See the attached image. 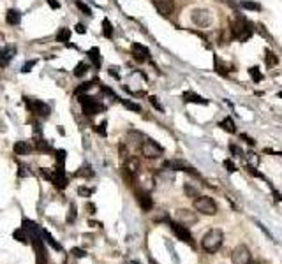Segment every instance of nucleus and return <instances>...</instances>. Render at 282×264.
I'll return each mask as SVG.
<instances>
[{"mask_svg": "<svg viewBox=\"0 0 282 264\" xmlns=\"http://www.w3.org/2000/svg\"><path fill=\"white\" fill-rule=\"evenodd\" d=\"M78 194L83 196V198H90L94 194V189H87V187H80L78 189Z\"/></svg>", "mask_w": 282, "mask_h": 264, "instance_id": "obj_35", "label": "nucleus"}, {"mask_svg": "<svg viewBox=\"0 0 282 264\" xmlns=\"http://www.w3.org/2000/svg\"><path fill=\"white\" fill-rule=\"evenodd\" d=\"M90 88H92V83H82V86H78L74 93H76V97H78V95H83L85 92H89Z\"/></svg>", "mask_w": 282, "mask_h": 264, "instance_id": "obj_33", "label": "nucleus"}, {"mask_svg": "<svg viewBox=\"0 0 282 264\" xmlns=\"http://www.w3.org/2000/svg\"><path fill=\"white\" fill-rule=\"evenodd\" d=\"M249 264H259V263H254V261H251V263H249Z\"/></svg>", "mask_w": 282, "mask_h": 264, "instance_id": "obj_51", "label": "nucleus"}, {"mask_svg": "<svg viewBox=\"0 0 282 264\" xmlns=\"http://www.w3.org/2000/svg\"><path fill=\"white\" fill-rule=\"evenodd\" d=\"M279 97H282V92H281V93H279Z\"/></svg>", "mask_w": 282, "mask_h": 264, "instance_id": "obj_52", "label": "nucleus"}, {"mask_svg": "<svg viewBox=\"0 0 282 264\" xmlns=\"http://www.w3.org/2000/svg\"><path fill=\"white\" fill-rule=\"evenodd\" d=\"M231 261L233 264H249L251 263V250L245 245H238L231 252Z\"/></svg>", "mask_w": 282, "mask_h": 264, "instance_id": "obj_10", "label": "nucleus"}, {"mask_svg": "<svg viewBox=\"0 0 282 264\" xmlns=\"http://www.w3.org/2000/svg\"><path fill=\"white\" fill-rule=\"evenodd\" d=\"M4 48H7V44H5V37H4V34H0V51L4 50Z\"/></svg>", "mask_w": 282, "mask_h": 264, "instance_id": "obj_45", "label": "nucleus"}, {"mask_svg": "<svg viewBox=\"0 0 282 264\" xmlns=\"http://www.w3.org/2000/svg\"><path fill=\"white\" fill-rule=\"evenodd\" d=\"M41 234H43V238H44V241H46V243L48 245H50V247H51V249H53V250H58V252H62V245H60V243H58V241L57 240H55V238L53 236H51V234L50 233H48V231L46 229H41Z\"/></svg>", "mask_w": 282, "mask_h": 264, "instance_id": "obj_19", "label": "nucleus"}, {"mask_svg": "<svg viewBox=\"0 0 282 264\" xmlns=\"http://www.w3.org/2000/svg\"><path fill=\"white\" fill-rule=\"evenodd\" d=\"M150 102H152V106H154L155 109H159V111H164V108H163V104L157 101V97H150Z\"/></svg>", "mask_w": 282, "mask_h": 264, "instance_id": "obj_43", "label": "nucleus"}, {"mask_svg": "<svg viewBox=\"0 0 282 264\" xmlns=\"http://www.w3.org/2000/svg\"><path fill=\"white\" fill-rule=\"evenodd\" d=\"M89 60L94 64V67H95V69H99V67H100V53H99V48H92V50L89 51Z\"/></svg>", "mask_w": 282, "mask_h": 264, "instance_id": "obj_22", "label": "nucleus"}, {"mask_svg": "<svg viewBox=\"0 0 282 264\" xmlns=\"http://www.w3.org/2000/svg\"><path fill=\"white\" fill-rule=\"evenodd\" d=\"M136 199H138L139 206L143 211H150L154 208V201H152L150 194L147 191H136Z\"/></svg>", "mask_w": 282, "mask_h": 264, "instance_id": "obj_14", "label": "nucleus"}, {"mask_svg": "<svg viewBox=\"0 0 282 264\" xmlns=\"http://www.w3.org/2000/svg\"><path fill=\"white\" fill-rule=\"evenodd\" d=\"M177 220L180 222V224H184V225H192V224H196V222H197V217H196V213H194V211L182 208V210L177 211Z\"/></svg>", "mask_w": 282, "mask_h": 264, "instance_id": "obj_13", "label": "nucleus"}, {"mask_svg": "<svg viewBox=\"0 0 282 264\" xmlns=\"http://www.w3.org/2000/svg\"><path fill=\"white\" fill-rule=\"evenodd\" d=\"M229 150H231L233 155H236V157H244V152H242V150H240V148L236 146V144H229Z\"/></svg>", "mask_w": 282, "mask_h": 264, "instance_id": "obj_40", "label": "nucleus"}, {"mask_svg": "<svg viewBox=\"0 0 282 264\" xmlns=\"http://www.w3.org/2000/svg\"><path fill=\"white\" fill-rule=\"evenodd\" d=\"M41 173H43L44 178L50 180L57 189H66L67 183H69V180H67V176H66V169L57 167V169H53V171H44L43 169Z\"/></svg>", "mask_w": 282, "mask_h": 264, "instance_id": "obj_6", "label": "nucleus"}, {"mask_svg": "<svg viewBox=\"0 0 282 264\" xmlns=\"http://www.w3.org/2000/svg\"><path fill=\"white\" fill-rule=\"evenodd\" d=\"M139 150H141V153H143L147 159H157V157H161L164 153L163 146L154 139H143Z\"/></svg>", "mask_w": 282, "mask_h": 264, "instance_id": "obj_8", "label": "nucleus"}, {"mask_svg": "<svg viewBox=\"0 0 282 264\" xmlns=\"http://www.w3.org/2000/svg\"><path fill=\"white\" fill-rule=\"evenodd\" d=\"M131 50H132V57H134L136 62H145V60H148V57H150L148 48H145L143 44H139V43L132 44Z\"/></svg>", "mask_w": 282, "mask_h": 264, "instance_id": "obj_15", "label": "nucleus"}, {"mask_svg": "<svg viewBox=\"0 0 282 264\" xmlns=\"http://www.w3.org/2000/svg\"><path fill=\"white\" fill-rule=\"evenodd\" d=\"M16 55V48H4V50L0 51V66L5 67L12 59H14Z\"/></svg>", "mask_w": 282, "mask_h": 264, "instance_id": "obj_16", "label": "nucleus"}, {"mask_svg": "<svg viewBox=\"0 0 282 264\" xmlns=\"http://www.w3.org/2000/svg\"><path fill=\"white\" fill-rule=\"evenodd\" d=\"M170 227H171V231H173L175 236L182 241V243L189 245V247H194L192 234H190V231H189V227H187V225L180 224V222H171L170 220Z\"/></svg>", "mask_w": 282, "mask_h": 264, "instance_id": "obj_7", "label": "nucleus"}, {"mask_svg": "<svg viewBox=\"0 0 282 264\" xmlns=\"http://www.w3.org/2000/svg\"><path fill=\"white\" fill-rule=\"evenodd\" d=\"M249 74H251V78L254 79L256 83H259L261 79H263V74L259 72L258 67H251V69H249Z\"/></svg>", "mask_w": 282, "mask_h": 264, "instance_id": "obj_30", "label": "nucleus"}, {"mask_svg": "<svg viewBox=\"0 0 282 264\" xmlns=\"http://www.w3.org/2000/svg\"><path fill=\"white\" fill-rule=\"evenodd\" d=\"M184 191H186V194H187V198H197L199 196V191H197L196 187H192L190 183H186V187H184Z\"/></svg>", "mask_w": 282, "mask_h": 264, "instance_id": "obj_28", "label": "nucleus"}, {"mask_svg": "<svg viewBox=\"0 0 282 264\" xmlns=\"http://www.w3.org/2000/svg\"><path fill=\"white\" fill-rule=\"evenodd\" d=\"M48 4H50L51 9H58V7H60V4H58L57 0H48Z\"/></svg>", "mask_w": 282, "mask_h": 264, "instance_id": "obj_46", "label": "nucleus"}, {"mask_svg": "<svg viewBox=\"0 0 282 264\" xmlns=\"http://www.w3.org/2000/svg\"><path fill=\"white\" fill-rule=\"evenodd\" d=\"M194 208H196V211H199V213L210 215V217L217 213L215 201H213L212 198H208V196H197V198L194 199Z\"/></svg>", "mask_w": 282, "mask_h": 264, "instance_id": "obj_3", "label": "nucleus"}, {"mask_svg": "<svg viewBox=\"0 0 282 264\" xmlns=\"http://www.w3.org/2000/svg\"><path fill=\"white\" fill-rule=\"evenodd\" d=\"M163 169H171V171H184V173H189V175H196L197 176V171L194 167H190L189 164L182 162V160H168L164 162Z\"/></svg>", "mask_w": 282, "mask_h": 264, "instance_id": "obj_11", "label": "nucleus"}, {"mask_svg": "<svg viewBox=\"0 0 282 264\" xmlns=\"http://www.w3.org/2000/svg\"><path fill=\"white\" fill-rule=\"evenodd\" d=\"M102 34H104V37H108V39H111L113 37V25L109 23L108 18L102 20Z\"/></svg>", "mask_w": 282, "mask_h": 264, "instance_id": "obj_25", "label": "nucleus"}, {"mask_svg": "<svg viewBox=\"0 0 282 264\" xmlns=\"http://www.w3.org/2000/svg\"><path fill=\"white\" fill-rule=\"evenodd\" d=\"M190 18H192V23L199 28H206L213 23V16L208 9H194Z\"/></svg>", "mask_w": 282, "mask_h": 264, "instance_id": "obj_9", "label": "nucleus"}, {"mask_svg": "<svg viewBox=\"0 0 282 264\" xmlns=\"http://www.w3.org/2000/svg\"><path fill=\"white\" fill-rule=\"evenodd\" d=\"M219 127H222L226 132H231V134H235L236 132V127H235V122L231 120V118H224V120L220 122Z\"/></svg>", "mask_w": 282, "mask_h": 264, "instance_id": "obj_23", "label": "nucleus"}, {"mask_svg": "<svg viewBox=\"0 0 282 264\" xmlns=\"http://www.w3.org/2000/svg\"><path fill=\"white\" fill-rule=\"evenodd\" d=\"M32 144L28 143V141H18V143L14 144V153L16 155H28V153L32 152Z\"/></svg>", "mask_w": 282, "mask_h": 264, "instance_id": "obj_17", "label": "nucleus"}, {"mask_svg": "<svg viewBox=\"0 0 282 264\" xmlns=\"http://www.w3.org/2000/svg\"><path fill=\"white\" fill-rule=\"evenodd\" d=\"M25 102H27V108L34 113L35 117L39 118H50V106L46 102L39 101V99H34V97H25Z\"/></svg>", "mask_w": 282, "mask_h": 264, "instance_id": "obj_4", "label": "nucleus"}, {"mask_svg": "<svg viewBox=\"0 0 282 264\" xmlns=\"http://www.w3.org/2000/svg\"><path fill=\"white\" fill-rule=\"evenodd\" d=\"M87 210H90V213H95V206L92 202H87Z\"/></svg>", "mask_w": 282, "mask_h": 264, "instance_id": "obj_48", "label": "nucleus"}, {"mask_svg": "<svg viewBox=\"0 0 282 264\" xmlns=\"http://www.w3.org/2000/svg\"><path fill=\"white\" fill-rule=\"evenodd\" d=\"M231 32L238 41H247L249 37L252 35V28H251V23L245 20L244 16H236L235 20L231 23Z\"/></svg>", "mask_w": 282, "mask_h": 264, "instance_id": "obj_2", "label": "nucleus"}, {"mask_svg": "<svg viewBox=\"0 0 282 264\" xmlns=\"http://www.w3.org/2000/svg\"><path fill=\"white\" fill-rule=\"evenodd\" d=\"M94 175H95V173H94V169L90 166H83L82 169L76 173V176H83V178H92Z\"/></svg>", "mask_w": 282, "mask_h": 264, "instance_id": "obj_27", "label": "nucleus"}, {"mask_svg": "<svg viewBox=\"0 0 282 264\" xmlns=\"http://www.w3.org/2000/svg\"><path fill=\"white\" fill-rule=\"evenodd\" d=\"M78 97H80V104H82L83 111L89 117H94V115H99L100 111H104V106L100 104L97 99L89 97V95H78Z\"/></svg>", "mask_w": 282, "mask_h": 264, "instance_id": "obj_5", "label": "nucleus"}, {"mask_svg": "<svg viewBox=\"0 0 282 264\" xmlns=\"http://www.w3.org/2000/svg\"><path fill=\"white\" fill-rule=\"evenodd\" d=\"M122 102H124V106H125V108H127V109H132V111H141V106H138V104H134V102H129V101H122Z\"/></svg>", "mask_w": 282, "mask_h": 264, "instance_id": "obj_37", "label": "nucleus"}, {"mask_svg": "<svg viewBox=\"0 0 282 264\" xmlns=\"http://www.w3.org/2000/svg\"><path fill=\"white\" fill-rule=\"evenodd\" d=\"M5 21H7V25H11V27L19 25V21H21V14H19V11H16V9H9V11L5 12Z\"/></svg>", "mask_w": 282, "mask_h": 264, "instance_id": "obj_18", "label": "nucleus"}, {"mask_svg": "<svg viewBox=\"0 0 282 264\" xmlns=\"http://www.w3.org/2000/svg\"><path fill=\"white\" fill-rule=\"evenodd\" d=\"M71 39V30L69 28H60L57 34V41L58 43H69Z\"/></svg>", "mask_w": 282, "mask_h": 264, "instance_id": "obj_24", "label": "nucleus"}, {"mask_svg": "<svg viewBox=\"0 0 282 264\" xmlns=\"http://www.w3.org/2000/svg\"><path fill=\"white\" fill-rule=\"evenodd\" d=\"M242 139H245V141H247L249 144H256V141L252 139V137H249L247 134H242Z\"/></svg>", "mask_w": 282, "mask_h": 264, "instance_id": "obj_47", "label": "nucleus"}, {"mask_svg": "<svg viewBox=\"0 0 282 264\" xmlns=\"http://www.w3.org/2000/svg\"><path fill=\"white\" fill-rule=\"evenodd\" d=\"M35 64H37V60H28V62L23 66V69H21V72H30V69L35 66Z\"/></svg>", "mask_w": 282, "mask_h": 264, "instance_id": "obj_41", "label": "nucleus"}, {"mask_svg": "<svg viewBox=\"0 0 282 264\" xmlns=\"http://www.w3.org/2000/svg\"><path fill=\"white\" fill-rule=\"evenodd\" d=\"M274 196H275V201H282V196H281V194H279V192H275V194H274Z\"/></svg>", "mask_w": 282, "mask_h": 264, "instance_id": "obj_50", "label": "nucleus"}, {"mask_svg": "<svg viewBox=\"0 0 282 264\" xmlns=\"http://www.w3.org/2000/svg\"><path fill=\"white\" fill-rule=\"evenodd\" d=\"M76 218H78V208H76V204H71L69 213H67V224H74Z\"/></svg>", "mask_w": 282, "mask_h": 264, "instance_id": "obj_26", "label": "nucleus"}, {"mask_svg": "<svg viewBox=\"0 0 282 264\" xmlns=\"http://www.w3.org/2000/svg\"><path fill=\"white\" fill-rule=\"evenodd\" d=\"M184 101H186V102H194V104H208V101H206V99H203L201 95L192 93V92L184 93Z\"/></svg>", "mask_w": 282, "mask_h": 264, "instance_id": "obj_21", "label": "nucleus"}, {"mask_svg": "<svg viewBox=\"0 0 282 264\" xmlns=\"http://www.w3.org/2000/svg\"><path fill=\"white\" fill-rule=\"evenodd\" d=\"M222 243H224V234H222L220 229L206 231V234L201 240V247H203V250L206 254H215L222 247Z\"/></svg>", "mask_w": 282, "mask_h": 264, "instance_id": "obj_1", "label": "nucleus"}, {"mask_svg": "<svg viewBox=\"0 0 282 264\" xmlns=\"http://www.w3.org/2000/svg\"><path fill=\"white\" fill-rule=\"evenodd\" d=\"M152 4L163 16H170L175 11V0H152Z\"/></svg>", "mask_w": 282, "mask_h": 264, "instance_id": "obj_12", "label": "nucleus"}, {"mask_svg": "<svg viewBox=\"0 0 282 264\" xmlns=\"http://www.w3.org/2000/svg\"><path fill=\"white\" fill-rule=\"evenodd\" d=\"M57 160L60 164V169H66V150H58L57 152Z\"/></svg>", "mask_w": 282, "mask_h": 264, "instance_id": "obj_32", "label": "nucleus"}, {"mask_svg": "<svg viewBox=\"0 0 282 264\" xmlns=\"http://www.w3.org/2000/svg\"><path fill=\"white\" fill-rule=\"evenodd\" d=\"M242 5H244L245 9H254V11H259V9H261V5L256 4V2H242Z\"/></svg>", "mask_w": 282, "mask_h": 264, "instance_id": "obj_39", "label": "nucleus"}, {"mask_svg": "<svg viewBox=\"0 0 282 264\" xmlns=\"http://www.w3.org/2000/svg\"><path fill=\"white\" fill-rule=\"evenodd\" d=\"M71 254H73V257H76V259H83V257L87 256V252L83 249H73Z\"/></svg>", "mask_w": 282, "mask_h": 264, "instance_id": "obj_36", "label": "nucleus"}, {"mask_svg": "<svg viewBox=\"0 0 282 264\" xmlns=\"http://www.w3.org/2000/svg\"><path fill=\"white\" fill-rule=\"evenodd\" d=\"M224 167H226V169H228V171L229 173H235L236 171V166H235V164H233V160H224Z\"/></svg>", "mask_w": 282, "mask_h": 264, "instance_id": "obj_42", "label": "nucleus"}, {"mask_svg": "<svg viewBox=\"0 0 282 264\" xmlns=\"http://www.w3.org/2000/svg\"><path fill=\"white\" fill-rule=\"evenodd\" d=\"M87 69H89V66H87L85 62L78 64V66H76V69H74V76H78V78H82L83 74L87 72Z\"/></svg>", "mask_w": 282, "mask_h": 264, "instance_id": "obj_31", "label": "nucleus"}, {"mask_svg": "<svg viewBox=\"0 0 282 264\" xmlns=\"http://www.w3.org/2000/svg\"><path fill=\"white\" fill-rule=\"evenodd\" d=\"M76 32L78 34H85V27L83 25H76Z\"/></svg>", "mask_w": 282, "mask_h": 264, "instance_id": "obj_49", "label": "nucleus"}, {"mask_svg": "<svg viewBox=\"0 0 282 264\" xmlns=\"http://www.w3.org/2000/svg\"><path fill=\"white\" fill-rule=\"evenodd\" d=\"M106 124H100V125H97V132H99V134H102V136H106Z\"/></svg>", "mask_w": 282, "mask_h": 264, "instance_id": "obj_44", "label": "nucleus"}, {"mask_svg": "<svg viewBox=\"0 0 282 264\" xmlns=\"http://www.w3.org/2000/svg\"><path fill=\"white\" fill-rule=\"evenodd\" d=\"M76 5H78V9H82V11L85 12L87 16H90V14H92V11H90V7H89V5H85V4H83V2H80V0H76Z\"/></svg>", "mask_w": 282, "mask_h": 264, "instance_id": "obj_38", "label": "nucleus"}, {"mask_svg": "<svg viewBox=\"0 0 282 264\" xmlns=\"http://www.w3.org/2000/svg\"><path fill=\"white\" fill-rule=\"evenodd\" d=\"M265 60H267V66L268 67H274V66H277V57H275L274 53H272L270 50H267V57H265Z\"/></svg>", "mask_w": 282, "mask_h": 264, "instance_id": "obj_29", "label": "nucleus"}, {"mask_svg": "<svg viewBox=\"0 0 282 264\" xmlns=\"http://www.w3.org/2000/svg\"><path fill=\"white\" fill-rule=\"evenodd\" d=\"M12 236H14V240L19 241V243H30V233H28L27 229H23V227L16 229L14 233H12Z\"/></svg>", "mask_w": 282, "mask_h": 264, "instance_id": "obj_20", "label": "nucleus"}, {"mask_svg": "<svg viewBox=\"0 0 282 264\" xmlns=\"http://www.w3.org/2000/svg\"><path fill=\"white\" fill-rule=\"evenodd\" d=\"M35 148H37V150H41V152H50V150H51L50 144H48L46 141H43V139L35 141Z\"/></svg>", "mask_w": 282, "mask_h": 264, "instance_id": "obj_34", "label": "nucleus"}]
</instances>
